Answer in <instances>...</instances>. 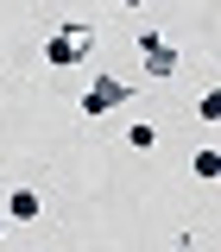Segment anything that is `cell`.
Segmentation results:
<instances>
[{
  "mask_svg": "<svg viewBox=\"0 0 221 252\" xmlns=\"http://www.w3.org/2000/svg\"><path fill=\"white\" fill-rule=\"evenodd\" d=\"M139 63H146V76H158V82H171L177 76V44L164 38V32H152V26H139Z\"/></svg>",
  "mask_w": 221,
  "mask_h": 252,
  "instance_id": "cell-2",
  "label": "cell"
},
{
  "mask_svg": "<svg viewBox=\"0 0 221 252\" xmlns=\"http://www.w3.org/2000/svg\"><path fill=\"white\" fill-rule=\"evenodd\" d=\"M171 252H196V233H177V240H171Z\"/></svg>",
  "mask_w": 221,
  "mask_h": 252,
  "instance_id": "cell-8",
  "label": "cell"
},
{
  "mask_svg": "<svg viewBox=\"0 0 221 252\" xmlns=\"http://www.w3.org/2000/svg\"><path fill=\"white\" fill-rule=\"evenodd\" d=\"M95 51V26H57L44 38V63L51 69H70V63H82Z\"/></svg>",
  "mask_w": 221,
  "mask_h": 252,
  "instance_id": "cell-1",
  "label": "cell"
},
{
  "mask_svg": "<svg viewBox=\"0 0 221 252\" xmlns=\"http://www.w3.org/2000/svg\"><path fill=\"white\" fill-rule=\"evenodd\" d=\"M196 120H209V126L221 120V89H209V94H202V101H196Z\"/></svg>",
  "mask_w": 221,
  "mask_h": 252,
  "instance_id": "cell-7",
  "label": "cell"
},
{
  "mask_svg": "<svg viewBox=\"0 0 221 252\" xmlns=\"http://www.w3.org/2000/svg\"><path fill=\"white\" fill-rule=\"evenodd\" d=\"M120 6H146V0H120Z\"/></svg>",
  "mask_w": 221,
  "mask_h": 252,
  "instance_id": "cell-10",
  "label": "cell"
},
{
  "mask_svg": "<svg viewBox=\"0 0 221 252\" xmlns=\"http://www.w3.org/2000/svg\"><path fill=\"white\" fill-rule=\"evenodd\" d=\"M44 215V195H38V189H6V227H13V220H19V227H26V220H38Z\"/></svg>",
  "mask_w": 221,
  "mask_h": 252,
  "instance_id": "cell-4",
  "label": "cell"
},
{
  "mask_svg": "<svg viewBox=\"0 0 221 252\" xmlns=\"http://www.w3.org/2000/svg\"><path fill=\"white\" fill-rule=\"evenodd\" d=\"M126 101H133V82H120V76H95L76 107H82L89 120H101V114H114V107H126Z\"/></svg>",
  "mask_w": 221,
  "mask_h": 252,
  "instance_id": "cell-3",
  "label": "cell"
},
{
  "mask_svg": "<svg viewBox=\"0 0 221 252\" xmlns=\"http://www.w3.org/2000/svg\"><path fill=\"white\" fill-rule=\"evenodd\" d=\"M189 170H196L202 183H215V177H221V152H215V145H196V158H189Z\"/></svg>",
  "mask_w": 221,
  "mask_h": 252,
  "instance_id": "cell-5",
  "label": "cell"
},
{
  "mask_svg": "<svg viewBox=\"0 0 221 252\" xmlns=\"http://www.w3.org/2000/svg\"><path fill=\"white\" fill-rule=\"evenodd\" d=\"M0 240H6V215H0Z\"/></svg>",
  "mask_w": 221,
  "mask_h": 252,
  "instance_id": "cell-9",
  "label": "cell"
},
{
  "mask_svg": "<svg viewBox=\"0 0 221 252\" xmlns=\"http://www.w3.org/2000/svg\"><path fill=\"white\" fill-rule=\"evenodd\" d=\"M126 145H133V152H152L158 145V120H133L126 126Z\"/></svg>",
  "mask_w": 221,
  "mask_h": 252,
  "instance_id": "cell-6",
  "label": "cell"
}]
</instances>
